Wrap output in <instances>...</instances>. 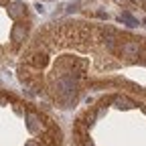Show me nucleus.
Wrapping results in <instances>:
<instances>
[{"label": "nucleus", "instance_id": "nucleus-2", "mask_svg": "<svg viewBox=\"0 0 146 146\" xmlns=\"http://www.w3.org/2000/svg\"><path fill=\"white\" fill-rule=\"evenodd\" d=\"M75 146H146V104L124 91L91 100L73 122Z\"/></svg>", "mask_w": 146, "mask_h": 146}, {"label": "nucleus", "instance_id": "nucleus-1", "mask_svg": "<svg viewBox=\"0 0 146 146\" xmlns=\"http://www.w3.org/2000/svg\"><path fill=\"white\" fill-rule=\"evenodd\" d=\"M21 81L61 110L112 89L146 104V36L96 23H55L31 43Z\"/></svg>", "mask_w": 146, "mask_h": 146}]
</instances>
